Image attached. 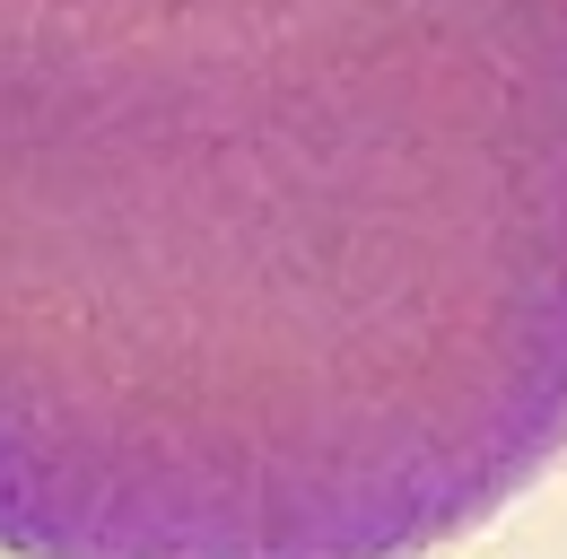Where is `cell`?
Masks as SVG:
<instances>
[{"instance_id": "1", "label": "cell", "mask_w": 567, "mask_h": 559, "mask_svg": "<svg viewBox=\"0 0 567 559\" xmlns=\"http://www.w3.org/2000/svg\"><path fill=\"white\" fill-rule=\"evenodd\" d=\"M567 446V0H0V551L420 559Z\"/></svg>"}]
</instances>
